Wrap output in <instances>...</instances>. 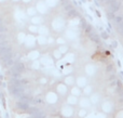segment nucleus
I'll return each mask as SVG.
<instances>
[{
	"label": "nucleus",
	"instance_id": "nucleus-4",
	"mask_svg": "<svg viewBox=\"0 0 123 118\" xmlns=\"http://www.w3.org/2000/svg\"><path fill=\"white\" fill-rule=\"evenodd\" d=\"M78 105H80V107L87 110L89 107H91L92 106V104H91V102H90L89 98L84 97V95H81V97L78 99Z\"/></svg>",
	"mask_w": 123,
	"mask_h": 118
},
{
	"label": "nucleus",
	"instance_id": "nucleus-8",
	"mask_svg": "<svg viewBox=\"0 0 123 118\" xmlns=\"http://www.w3.org/2000/svg\"><path fill=\"white\" fill-rule=\"evenodd\" d=\"M93 92H94V88L92 86H87L86 85L84 88H82V95H84V97L89 98Z\"/></svg>",
	"mask_w": 123,
	"mask_h": 118
},
{
	"label": "nucleus",
	"instance_id": "nucleus-6",
	"mask_svg": "<svg viewBox=\"0 0 123 118\" xmlns=\"http://www.w3.org/2000/svg\"><path fill=\"white\" fill-rule=\"evenodd\" d=\"M64 84L66 85L67 87H69V88H71V87L74 86V84H76V78L74 77L72 75H68L65 77V79H64Z\"/></svg>",
	"mask_w": 123,
	"mask_h": 118
},
{
	"label": "nucleus",
	"instance_id": "nucleus-5",
	"mask_svg": "<svg viewBox=\"0 0 123 118\" xmlns=\"http://www.w3.org/2000/svg\"><path fill=\"white\" fill-rule=\"evenodd\" d=\"M78 99L79 98H76V97H74V95L69 94L66 97L65 102H66V104H68V105L72 106V107H76V106L78 105Z\"/></svg>",
	"mask_w": 123,
	"mask_h": 118
},
{
	"label": "nucleus",
	"instance_id": "nucleus-9",
	"mask_svg": "<svg viewBox=\"0 0 123 118\" xmlns=\"http://www.w3.org/2000/svg\"><path fill=\"white\" fill-rule=\"evenodd\" d=\"M29 106H30L29 104L24 103V102H21V101H17V103H16V108L22 111V112H27Z\"/></svg>",
	"mask_w": 123,
	"mask_h": 118
},
{
	"label": "nucleus",
	"instance_id": "nucleus-1",
	"mask_svg": "<svg viewBox=\"0 0 123 118\" xmlns=\"http://www.w3.org/2000/svg\"><path fill=\"white\" fill-rule=\"evenodd\" d=\"M107 10L110 11V12L113 13H118L120 10H121V2L119 0H110V1L107 2Z\"/></svg>",
	"mask_w": 123,
	"mask_h": 118
},
{
	"label": "nucleus",
	"instance_id": "nucleus-13",
	"mask_svg": "<svg viewBox=\"0 0 123 118\" xmlns=\"http://www.w3.org/2000/svg\"><path fill=\"white\" fill-rule=\"evenodd\" d=\"M6 40V34H0V42Z\"/></svg>",
	"mask_w": 123,
	"mask_h": 118
},
{
	"label": "nucleus",
	"instance_id": "nucleus-10",
	"mask_svg": "<svg viewBox=\"0 0 123 118\" xmlns=\"http://www.w3.org/2000/svg\"><path fill=\"white\" fill-rule=\"evenodd\" d=\"M87 110H85V108H80V110L77 112V114H78V117L79 118H85L87 116Z\"/></svg>",
	"mask_w": 123,
	"mask_h": 118
},
{
	"label": "nucleus",
	"instance_id": "nucleus-3",
	"mask_svg": "<svg viewBox=\"0 0 123 118\" xmlns=\"http://www.w3.org/2000/svg\"><path fill=\"white\" fill-rule=\"evenodd\" d=\"M55 92L57 93L58 97H65L68 94V92H69V90H68V87L66 86L64 82H58L57 87H56L55 89Z\"/></svg>",
	"mask_w": 123,
	"mask_h": 118
},
{
	"label": "nucleus",
	"instance_id": "nucleus-2",
	"mask_svg": "<svg viewBox=\"0 0 123 118\" xmlns=\"http://www.w3.org/2000/svg\"><path fill=\"white\" fill-rule=\"evenodd\" d=\"M61 114L63 115V116H65L66 118H72V116H74V107L68 105V104H65V105L62 106Z\"/></svg>",
	"mask_w": 123,
	"mask_h": 118
},
{
	"label": "nucleus",
	"instance_id": "nucleus-14",
	"mask_svg": "<svg viewBox=\"0 0 123 118\" xmlns=\"http://www.w3.org/2000/svg\"><path fill=\"white\" fill-rule=\"evenodd\" d=\"M102 38L103 39H108V34L106 32H102Z\"/></svg>",
	"mask_w": 123,
	"mask_h": 118
},
{
	"label": "nucleus",
	"instance_id": "nucleus-16",
	"mask_svg": "<svg viewBox=\"0 0 123 118\" xmlns=\"http://www.w3.org/2000/svg\"><path fill=\"white\" fill-rule=\"evenodd\" d=\"M14 2H17V1H21V0H13Z\"/></svg>",
	"mask_w": 123,
	"mask_h": 118
},
{
	"label": "nucleus",
	"instance_id": "nucleus-11",
	"mask_svg": "<svg viewBox=\"0 0 123 118\" xmlns=\"http://www.w3.org/2000/svg\"><path fill=\"white\" fill-rule=\"evenodd\" d=\"M113 69H115L113 65L108 64V65L106 66V73H108V75H110V74H113Z\"/></svg>",
	"mask_w": 123,
	"mask_h": 118
},
{
	"label": "nucleus",
	"instance_id": "nucleus-15",
	"mask_svg": "<svg viewBox=\"0 0 123 118\" xmlns=\"http://www.w3.org/2000/svg\"><path fill=\"white\" fill-rule=\"evenodd\" d=\"M117 46H118V43L116 42V41H113L112 42V48H117Z\"/></svg>",
	"mask_w": 123,
	"mask_h": 118
},
{
	"label": "nucleus",
	"instance_id": "nucleus-12",
	"mask_svg": "<svg viewBox=\"0 0 123 118\" xmlns=\"http://www.w3.org/2000/svg\"><path fill=\"white\" fill-rule=\"evenodd\" d=\"M86 26H87L86 21H85L84 19H81V20H80V27H81V29L84 30L85 28H86Z\"/></svg>",
	"mask_w": 123,
	"mask_h": 118
},
{
	"label": "nucleus",
	"instance_id": "nucleus-7",
	"mask_svg": "<svg viewBox=\"0 0 123 118\" xmlns=\"http://www.w3.org/2000/svg\"><path fill=\"white\" fill-rule=\"evenodd\" d=\"M69 92H70V94L74 95V97L80 98L81 95H82V89H80L79 87H77V86H74V87H71V88H70Z\"/></svg>",
	"mask_w": 123,
	"mask_h": 118
}]
</instances>
